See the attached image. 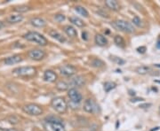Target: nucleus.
<instances>
[{
    "label": "nucleus",
    "instance_id": "1",
    "mask_svg": "<svg viewBox=\"0 0 160 131\" xmlns=\"http://www.w3.org/2000/svg\"><path fill=\"white\" fill-rule=\"evenodd\" d=\"M23 38L28 40V41L34 42L37 43V45H42V46H44L47 45L46 38L43 35H41L37 32H35V31L28 32L27 34H25L23 35Z\"/></svg>",
    "mask_w": 160,
    "mask_h": 131
},
{
    "label": "nucleus",
    "instance_id": "2",
    "mask_svg": "<svg viewBox=\"0 0 160 131\" xmlns=\"http://www.w3.org/2000/svg\"><path fill=\"white\" fill-rule=\"evenodd\" d=\"M51 106L59 113H66V111L68 109V106H67L65 99L61 97H57V98H53L51 102Z\"/></svg>",
    "mask_w": 160,
    "mask_h": 131
},
{
    "label": "nucleus",
    "instance_id": "3",
    "mask_svg": "<svg viewBox=\"0 0 160 131\" xmlns=\"http://www.w3.org/2000/svg\"><path fill=\"white\" fill-rule=\"evenodd\" d=\"M112 26L116 29L126 32V33H133V32H134L133 26L130 22L126 21H116L112 22Z\"/></svg>",
    "mask_w": 160,
    "mask_h": 131
},
{
    "label": "nucleus",
    "instance_id": "4",
    "mask_svg": "<svg viewBox=\"0 0 160 131\" xmlns=\"http://www.w3.org/2000/svg\"><path fill=\"white\" fill-rule=\"evenodd\" d=\"M13 73L18 76H33L36 74L37 70L33 67H21L15 68Z\"/></svg>",
    "mask_w": 160,
    "mask_h": 131
},
{
    "label": "nucleus",
    "instance_id": "5",
    "mask_svg": "<svg viewBox=\"0 0 160 131\" xmlns=\"http://www.w3.org/2000/svg\"><path fill=\"white\" fill-rule=\"evenodd\" d=\"M45 131H65V127L62 123L60 122H52L44 120L43 123Z\"/></svg>",
    "mask_w": 160,
    "mask_h": 131
},
{
    "label": "nucleus",
    "instance_id": "6",
    "mask_svg": "<svg viewBox=\"0 0 160 131\" xmlns=\"http://www.w3.org/2000/svg\"><path fill=\"white\" fill-rule=\"evenodd\" d=\"M22 109L26 113L29 115L37 116L43 113V109L38 105H36V104H28L24 106Z\"/></svg>",
    "mask_w": 160,
    "mask_h": 131
},
{
    "label": "nucleus",
    "instance_id": "7",
    "mask_svg": "<svg viewBox=\"0 0 160 131\" xmlns=\"http://www.w3.org/2000/svg\"><path fill=\"white\" fill-rule=\"evenodd\" d=\"M98 106L97 104L91 98H88L85 101L84 103V111L86 112V113H97L98 112Z\"/></svg>",
    "mask_w": 160,
    "mask_h": 131
},
{
    "label": "nucleus",
    "instance_id": "8",
    "mask_svg": "<svg viewBox=\"0 0 160 131\" xmlns=\"http://www.w3.org/2000/svg\"><path fill=\"white\" fill-rule=\"evenodd\" d=\"M68 96L71 99V101L76 103V104H79L82 101V99H83V97H82L81 93L77 89H75V88H72V89H70L69 91Z\"/></svg>",
    "mask_w": 160,
    "mask_h": 131
},
{
    "label": "nucleus",
    "instance_id": "9",
    "mask_svg": "<svg viewBox=\"0 0 160 131\" xmlns=\"http://www.w3.org/2000/svg\"><path fill=\"white\" fill-rule=\"evenodd\" d=\"M60 73L64 76H72L77 73V68L72 65H64L60 67Z\"/></svg>",
    "mask_w": 160,
    "mask_h": 131
},
{
    "label": "nucleus",
    "instance_id": "10",
    "mask_svg": "<svg viewBox=\"0 0 160 131\" xmlns=\"http://www.w3.org/2000/svg\"><path fill=\"white\" fill-rule=\"evenodd\" d=\"M45 52L40 49H33L29 52V57L33 60H41L44 58Z\"/></svg>",
    "mask_w": 160,
    "mask_h": 131
},
{
    "label": "nucleus",
    "instance_id": "11",
    "mask_svg": "<svg viewBox=\"0 0 160 131\" xmlns=\"http://www.w3.org/2000/svg\"><path fill=\"white\" fill-rule=\"evenodd\" d=\"M58 76L56 73H55L52 70H46L44 74V79L45 81L48 82H55L57 80Z\"/></svg>",
    "mask_w": 160,
    "mask_h": 131
},
{
    "label": "nucleus",
    "instance_id": "12",
    "mask_svg": "<svg viewBox=\"0 0 160 131\" xmlns=\"http://www.w3.org/2000/svg\"><path fill=\"white\" fill-rule=\"evenodd\" d=\"M70 84L74 86V87H82V86H84L85 84V81L84 77H82L80 75H77V76L73 77L70 80Z\"/></svg>",
    "mask_w": 160,
    "mask_h": 131
},
{
    "label": "nucleus",
    "instance_id": "13",
    "mask_svg": "<svg viewBox=\"0 0 160 131\" xmlns=\"http://www.w3.org/2000/svg\"><path fill=\"white\" fill-rule=\"evenodd\" d=\"M48 34H49L50 36H52V38H55V39H56V40H58V41L61 42H64L66 41V39L63 37V35H62L61 33H59L58 31H56L55 29H51V30L48 32Z\"/></svg>",
    "mask_w": 160,
    "mask_h": 131
},
{
    "label": "nucleus",
    "instance_id": "14",
    "mask_svg": "<svg viewBox=\"0 0 160 131\" xmlns=\"http://www.w3.org/2000/svg\"><path fill=\"white\" fill-rule=\"evenodd\" d=\"M22 60V57L19 56V55H14V56H12V57H9L7 59H6L5 60V64L6 65H14V64H17V63H20L21 61Z\"/></svg>",
    "mask_w": 160,
    "mask_h": 131
},
{
    "label": "nucleus",
    "instance_id": "15",
    "mask_svg": "<svg viewBox=\"0 0 160 131\" xmlns=\"http://www.w3.org/2000/svg\"><path fill=\"white\" fill-rule=\"evenodd\" d=\"M63 30H64V32H65L70 37L74 38V37H77V30H76L72 26H70V25L64 26Z\"/></svg>",
    "mask_w": 160,
    "mask_h": 131
},
{
    "label": "nucleus",
    "instance_id": "16",
    "mask_svg": "<svg viewBox=\"0 0 160 131\" xmlns=\"http://www.w3.org/2000/svg\"><path fill=\"white\" fill-rule=\"evenodd\" d=\"M95 42L99 46H105L108 43V40L106 39V37L100 34H97L95 35Z\"/></svg>",
    "mask_w": 160,
    "mask_h": 131
},
{
    "label": "nucleus",
    "instance_id": "17",
    "mask_svg": "<svg viewBox=\"0 0 160 131\" xmlns=\"http://www.w3.org/2000/svg\"><path fill=\"white\" fill-rule=\"evenodd\" d=\"M30 23L32 26L37 27V28H44L46 25V22L41 18H33L31 19Z\"/></svg>",
    "mask_w": 160,
    "mask_h": 131
},
{
    "label": "nucleus",
    "instance_id": "18",
    "mask_svg": "<svg viewBox=\"0 0 160 131\" xmlns=\"http://www.w3.org/2000/svg\"><path fill=\"white\" fill-rule=\"evenodd\" d=\"M105 5L107 6V7H109L113 11H118L119 9V5L116 0H107V1H105Z\"/></svg>",
    "mask_w": 160,
    "mask_h": 131
},
{
    "label": "nucleus",
    "instance_id": "19",
    "mask_svg": "<svg viewBox=\"0 0 160 131\" xmlns=\"http://www.w3.org/2000/svg\"><path fill=\"white\" fill-rule=\"evenodd\" d=\"M23 16L21 14H12L7 18V21L10 23H18L22 21Z\"/></svg>",
    "mask_w": 160,
    "mask_h": 131
},
{
    "label": "nucleus",
    "instance_id": "20",
    "mask_svg": "<svg viewBox=\"0 0 160 131\" xmlns=\"http://www.w3.org/2000/svg\"><path fill=\"white\" fill-rule=\"evenodd\" d=\"M70 21L72 24H74V25H76L77 27H79V28H83V27L85 26L84 21H83L80 18H78V17H77V16H72V17H70Z\"/></svg>",
    "mask_w": 160,
    "mask_h": 131
},
{
    "label": "nucleus",
    "instance_id": "21",
    "mask_svg": "<svg viewBox=\"0 0 160 131\" xmlns=\"http://www.w3.org/2000/svg\"><path fill=\"white\" fill-rule=\"evenodd\" d=\"M69 83H67L66 81H58L57 84H56V89L61 91H67L69 89Z\"/></svg>",
    "mask_w": 160,
    "mask_h": 131
},
{
    "label": "nucleus",
    "instance_id": "22",
    "mask_svg": "<svg viewBox=\"0 0 160 131\" xmlns=\"http://www.w3.org/2000/svg\"><path fill=\"white\" fill-rule=\"evenodd\" d=\"M114 42L118 46H119L121 48H124L126 46V42H125L124 38L120 35H116L114 37Z\"/></svg>",
    "mask_w": 160,
    "mask_h": 131
},
{
    "label": "nucleus",
    "instance_id": "23",
    "mask_svg": "<svg viewBox=\"0 0 160 131\" xmlns=\"http://www.w3.org/2000/svg\"><path fill=\"white\" fill-rule=\"evenodd\" d=\"M150 70H151L150 67L148 66H141V67L136 68V72L139 74H147L148 73L150 72Z\"/></svg>",
    "mask_w": 160,
    "mask_h": 131
},
{
    "label": "nucleus",
    "instance_id": "24",
    "mask_svg": "<svg viewBox=\"0 0 160 131\" xmlns=\"http://www.w3.org/2000/svg\"><path fill=\"white\" fill-rule=\"evenodd\" d=\"M115 88H116V83L113 81H107L104 83V91L106 92H110Z\"/></svg>",
    "mask_w": 160,
    "mask_h": 131
},
{
    "label": "nucleus",
    "instance_id": "25",
    "mask_svg": "<svg viewBox=\"0 0 160 131\" xmlns=\"http://www.w3.org/2000/svg\"><path fill=\"white\" fill-rule=\"evenodd\" d=\"M75 10L77 13H79L80 15L84 16V17H88L89 13L87 12V10L85 8H84L83 6H76L75 7Z\"/></svg>",
    "mask_w": 160,
    "mask_h": 131
},
{
    "label": "nucleus",
    "instance_id": "26",
    "mask_svg": "<svg viewBox=\"0 0 160 131\" xmlns=\"http://www.w3.org/2000/svg\"><path fill=\"white\" fill-rule=\"evenodd\" d=\"M91 65L93 67H102L104 66V63L100 59H94L92 60Z\"/></svg>",
    "mask_w": 160,
    "mask_h": 131
},
{
    "label": "nucleus",
    "instance_id": "27",
    "mask_svg": "<svg viewBox=\"0 0 160 131\" xmlns=\"http://www.w3.org/2000/svg\"><path fill=\"white\" fill-rule=\"evenodd\" d=\"M45 120L46 121H52V122H60L62 123V120L59 117H56V116H49V117H46L45 118Z\"/></svg>",
    "mask_w": 160,
    "mask_h": 131
},
{
    "label": "nucleus",
    "instance_id": "28",
    "mask_svg": "<svg viewBox=\"0 0 160 131\" xmlns=\"http://www.w3.org/2000/svg\"><path fill=\"white\" fill-rule=\"evenodd\" d=\"M29 10V6H17V7H15V9H14V11H16V12H18V13H26V12H28Z\"/></svg>",
    "mask_w": 160,
    "mask_h": 131
},
{
    "label": "nucleus",
    "instance_id": "29",
    "mask_svg": "<svg viewBox=\"0 0 160 131\" xmlns=\"http://www.w3.org/2000/svg\"><path fill=\"white\" fill-rule=\"evenodd\" d=\"M133 23L137 27H142V21L138 16H134L133 18Z\"/></svg>",
    "mask_w": 160,
    "mask_h": 131
},
{
    "label": "nucleus",
    "instance_id": "30",
    "mask_svg": "<svg viewBox=\"0 0 160 131\" xmlns=\"http://www.w3.org/2000/svg\"><path fill=\"white\" fill-rule=\"evenodd\" d=\"M110 59H111L112 61H114L115 63H117L118 65H124V64L126 63V61H125L124 59H120V58H118V57H111Z\"/></svg>",
    "mask_w": 160,
    "mask_h": 131
},
{
    "label": "nucleus",
    "instance_id": "31",
    "mask_svg": "<svg viewBox=\"0 0 160 131\" xmlns=\"http://www.w3.org/2000/svg\"><path fill=\"white\" fill-rule=\"evenodd\" d=\"M55 21H57L58 22H62V21H64V20H65V15H63V14H57V15L55 17Z\"/></svg>",
    "mask_w": 160,
    "mask_h": 131
},
{
    "label": "nucleus",
    "instance_id": "32",
    "mask_svg": "<svg viewBox=\"0 0 160 131\" xmlns=\"http://www.w3.org/2000/svg\"><path fill=\"white\" fill-rule=\"evenodd\" d=\"M97 13H98L99 15H100L101 17H103V18H109V14L107 13L106 12L102 11V10H99V11H97Z\"/></svg>",
    "mask_w": 160,
    "mask_h": 131
},
{
    "label": "nucleus",
    "instance_id": "33",
    "mask_svg": "<svg viewBox=\"0 0 160 131\" xmlns=\"http://www.w3.org/2000/svg\"><path fill=\"white\" fill-rule=\"evenodd\" d=\"M146 51H147V49H146L145 46H141V47H138V48H137V52H138L139 53H141V54L145 53Z\"/></svg>",
    "mask_w": 160,
    "mask_h": 131
},
{
    "label": "nucleus",
    "instance_id": "34",
    "mask_svg": "<svg viewBox=\"0 0 160 131\" xmlns=\"http://www.w3.org/2000/svg\"><path fill=\"white\" fill-rule=\"evenodd\" d=\"M82 39L85 40V41H87V40H88V34H87V32L84 31V32L82 33Z\"/></svg>",
    "mask_w": 160,
    "mask_h": 131
},
{
    "label": "nucleus",
    "instance_id": "35",
    "mask_svg": "<svg viewBox=\"0 0 160 131\" xmlns=\"http://www.w3.org/2000/svg\"><path fill=\"white\" fill-rule=\"evenodd\" d=\"M144 99L141 98H132L131 99V102L132 103H136V102H139V101H143Z\"/></svg>",
    "mask_w": 160,
    "mask_h": 131
},
{
    "label": "nucleus",
    "instance_id": "36",
    "mask_svg": "<svg viewBox=\"0 0 160 131\" xmlns=\"http://www.w3.org/2000/svg\"><path fill=\"white\" fill-rule=\"evenodd\" d=\"M156 49L160 50V35H158V38H157V41L156 43Z\"/></svg>",
    "mask_w": 160,
    "mask_h": 131
},
{
    "label": "nucleus",
    "instance_id": "37",
    "mask_svg": "<svg viewBox=\"0 0 160 131\" xmlns=\"http://www.w3.org/2000/svg\"><path fill=\"white\" fill-rule=\"evenodd\" d=\"M151 106V104L150 103H148V104H143V105H141L140 107L141 108H149Z\"/></svg>",
    "mask_w": 160,
    "mask_h": 131
},
{
    "label": "nucleus",
    "instance_id": "38",
    "mask_svg": "<svg viewBox=\"0 0 160 131\" xmlns=\"http://www.w3.org/2000/svg\"><path fill=\"white\" fill-rule=\"evenodd\" d=\"M0 131H18V130L14 129V128H6V129H5V128L0 127Z\"/></svg>",
    "mask_w": 160,
    "mask_h": 131
},
{
    "label": "nucleus",
    "instance_id": "39",
    "mask_svg": "<svg viewBox=\"0 0 160 131\" xmlns=\"http://www.w3.org/2000/svg\"><path fill=\"white\" fill-rule=\"evenodd\" d=\"M129 95H131V96H135V92L130 90V91H129Z\"/></svg>",
    "mask_w": 160,
    "mask_h": 131
},
{
    "label": "nucleus",
    "instance_id": "40",
    "mask_svg": "<svg viewBox=\"0 0 160 131\" xmlns=\"http://www.w3.org/2000/svg\"><path fill=\"white\" fill-rule=\"evenodd\" d=\"M159 128H160L159 127H154V128L150 129V131H156V130H158Z\"/></svg>",
    "mask_w": 160,
    "mask_h": 131
},
{
    "label": "nucleus",
    "instance_id": "41",
    "mask_svg": "<svg viewBox=\"0 0 160 131\" xmlns=\"http://www.w3.org/2000/svg\"><path fill=\"white\" fill-rule=\"evenodd\" d=\"M3 27H4V23L2 21H0V29H1Z\"/></svg>",
    "mask_w": 160,
    "mask_h": 131
},
{
    "label": "nucleus",
    "instance_id": "42",
    "mask_svg": "<svg viewBox=\"0 0 160 131\" xmlns=\"http://www.w3.org/2000/svg\"><path fill=\"white\" fill-rule=\"evenodd\" d=\"M154 66H155V67H159V68H160V64H155Z\"/></svg>",
    "mask_w": 160,
    "mask_h": 131
},
{
    "label": "nucleus",
    "instance_id": "43",
    "mask_svg": "<svg viewBox=\"0 0 160 131\" xmlns=\"http://www.w3.org/2000/svg\"><path fill=\"white\" fill-rule=\"evenodd\" d=\"M155 82H156V83H159V84H160V81H159V80H155Z\"/></svg>",
    "mask_w": 160,
    "mask_h": 131
}]
</instances>
